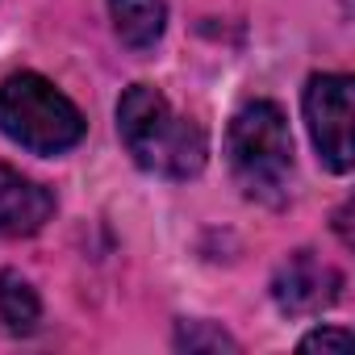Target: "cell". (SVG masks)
I'll use <instances>...</instances> for the list:
<instances>
[{
  "instance_id": "obj_1",
  "label": "cell",
  "mask_w": 355,
  "mask_h": 355,
  "mask_svg": "<svg viewBox=\"0 0 355 355\" xmlns=\"http://www.w3.org/2000/svg\"><path fill=\"white\" fill-rule=\"evenodd\" d=\"M117 134L142 171L189 180L209 159V138L197 121L180 117L155 84H130L117 101Z\"/></svg>"
},
{
  "instance_id": "obj_2",
  "label": "cell",
  "mask_w": 355,
  "mask_h": 355,
  "mask_svg": "<svg viewBox=\"0 0 355 355\" xmlns=\"http://www.w3.org/2000/svg\"><path fill=\"white\" fill-rule=\"evenodd\" d=\"M226 163L243 197L280 205L293 184V130L276 101H251L226 130Z\"/></svg>"
},
{
  "instance_id": "obj_3",
  "label": "cell",
  "mask_w": 355,
  "mask_h": 355,
  "mask_svg": "<svg viewBox=\"0 0 355 355\" xmlns=\"http://www.w3.org/2000/svg\"><path fill=\"white\" fill-rule=\"evenodd\" d=\"M88 121L76 101L38 71H17L0 84V134L34 155H63L80 146Z\"/></svg>"
},
{
  "instance_id": "obj_4",
  "label": "cell",
  "mask_w": 355,
  "mask_h": 355,
  "mask_svg": "<svg viewBox=\"0 0 355 355\" xmlns=\"http://www.w3.org/2000/svg\"><path fill=\"white\" fill-rule=\"evenodd\" d=\"M301 113H305V130L318 159L330 171L347 175L351 171V76H338V71L313 76L305 84Z\"/></svg>"
},
{
  "instance_id": "obj_5",
  "label": "cell",
  "mask_w": 355,
  "mask_h": 355,
  "mask_svg": "<svg viewBox=\"0 0 355 355\" xmlns=\"http://www.w3.org/2000/svg\"><path fill=\"white\" fill-rule=\"evenodd\" d=\"M338 272L330 263H322L313 251H297L288 255L280 268H276V280H272V297L284 313L301 318V313H318L326 309L334 297H338Z\"/></svg>"
},
{
  "instance_id": "obj_6",
  "label": "cell",
  "mask_w": 355,
  "mask_h": 355,
  "mask_svg": "<svg viewBox=\"0 0 355 355\" xmlns=\"http://www.w3.org/2000/svg\"><path fill=\"white\" fill-rule=\"evenodd\" d=\"M55 218V193L17 167L0 163V234L5 239H30Z\"/></svg>"
},
{
  "instance_id": "obj_7",
  "label": "cell",
  "mask_w": 355,
  "mask_h": 355,
  "mask_svg": "<svg viewBox=\"0 0 355 355\" xmlns=\"http://www.w3.org/2000/svg\"><path fill=\"white\" fill-rule=\"evenodd\" d=\"M109 21L130 51H150L167 30L163 0H109Z\"/></svg>"
},
{
  "instance_id": "obj_8",
  "label": "cell",
  "mask_w": 355,
  "mask_h": 355,
  "mask_svg": "<svg viewBox=\"0 0 355 355\" xmlns=\"http://www.w3.org/2000/svg\"><path fill=\"white\" fill-rule=\"evenodd\" d=\"M0 322H5L13 334H34L38 322H42V297H38V288L21 272H13V268L0 272Z\"/></svg>"
},
{
  "instance_id": "obj_9",
  "label": "cell",
  "mask_w": 355,
  "mask_h": 355,
  "mask_svg": "<svg viewBox=\"0 0 355 355\" xmlns=\"http://www.w3.org/2000/svg\"><path fill=\"white\" fill-rule=\"evenodd\" d=\"M175 347H189V351H222V347H230V351H239V343L226 330H214L209 322H184L180 334H175Z\"/></svg>"
},
{
  "instance_id": "obj_10",
  "label": "cell",
  "mask_w": 355,
  "mask_h": 355,
  "mask_svg": "<svg viewBox=\"0 0 355 355\" xmlns=\"http://www.w3.org/2000/svg\"><path fill=\"white\" fill-rule=\"evenodd\" d=\"M330 351V347H351V330H343V326H318V330H309L305 338H301V351Z\"/></svg>"
}]
</instances>
